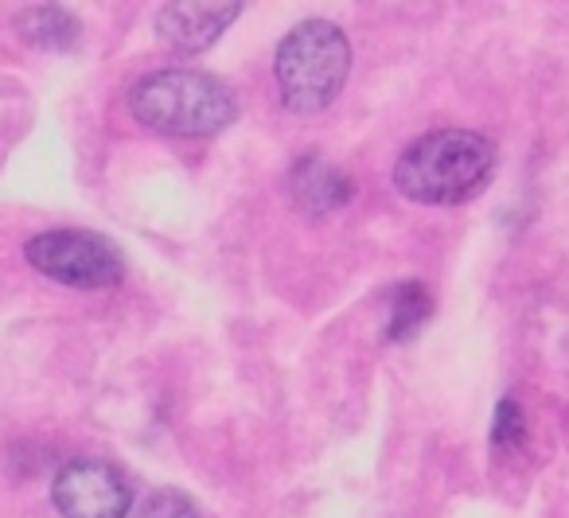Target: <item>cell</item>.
I'll return each mask as SVG.
<instances>
[{
  "label": "cell",
  "mask_w": 569,
  "mask_h": 518,
  "mask_svg": "<svg viewBox=\"0 0 569 518\" xmlns=\"http://www.w3.org/2000/svg\"><path fill=\"white\" fill-rule=\"evenodd\" d=\"M496 172V145L472 129H437L410 145L395 165V188L426 207L476 199Z\"/></svg>",
  "instance_id": "1"
},
{
  "label": "cell",
  "mask_w": 569,
  "mask_h": 518,
  "mask_svg": "<svg viewBox=\"0 0 569 518\" xmlns=\"http://www.w3.org/2000/svg\"><path fill=\"white\" fill-rule=\"evenodd\" d=\"M129 110L164 137H214L238 121V98L219 74L172 67L152 71L129 90Z\"/></svg>",
  "instance_id": "2"
},
{
  "label": "cell",
  "mask_w": 569,
  "mask_h": 518,
  "mask_svg": "<svg viewBox=\"0 0 569 518\" xmlns=\"http://www.w3.org/2000/svg\"><path fill=\"white\" fill-rule=\"evenodd\" d=\"M351 74V43L332 20H305L284 32L273 56V79L284 110L320 113L340 98Z\"/></svg>",
  "instance_id": "3"
},
{
  "label": "cell",
  "mask_w": 569,
  "mask_h": 518,
  "mask_svg": "<svg viewBox=\"0 0 569 518\" xmlns=\"http://www.w3.org/2000/svg\"><path fill=\"white\" fill-rule=\"evenodd\" d=\"M24 258L36 273L71 289H113L126 277L118 246L90 230H48L24 246Z\"/></svg>",
  "instance_id": "4"
},
{
  "label": "cell",
  "mask_w": 569,
  "mask_h": 518,
  "mask_svg": "<svg viewBox=\"0 0 569 518\" xmlns=\"http://www.w3.org/2000/svg\"><path fill=\"white\" fill-rule=\"evenodd\" d=\"M51 499L63 518H126L133 487L106 460H71L59 468Z\"/></svg>",
  "instance_id": "5"
},
{
  "label": "cell",
  "mask_w": 569,
  "mask_h": 518,
  "mask_svg": "<svg viewBox=\"0 0 569 518\" xmlns=\"http://www.w3.org/2000/svg\"><path fill=\"white\" fill-rule=\"evenodd\" d=\"M242 17V4H207V0H176L157 12V36L180 56H199L214 48L234 20Z\"/></svg>",
  "instance_id": "6"
},
{
  "label": "cell",
  "mask_w": 569,
  "mask_h": 518,
  "mask_svg": "<svg viewBox=\"0 0 569 518\" xmlns=\"http://www.w3.org/2000/svg\"><path fill=\"white\" fill-rule=\"evenodd\" d=\"M289 196L305 215H332L351 199V180L325 157H301L289 172Z\"/></svg>",
  "instance_id": "7"
},
{
  "label": "cell",
  "mask_w": 569,
  "mask_h": 518,
  "mask_svg": "<svg viewBox=\"0 0 569 518\" xmlns=\"http://www.w3.org/2000/svg\"><path fill=\"white\" fill-rule=\"evenodd\" d=\"M17 32L28 48H40V51H71V48H79V40H82L79 17L59 9V4H36V9H24L17 17Z\"/></svg>",
  "instance_id": "8"
},
{
  "label": "cell",
  "mask_w": 569,
  "mask_h": 518,
  "mask_svg": "<svg viewBox=\"0 0 569 518\" xmlns=\"http://www.w3.org/2000/svg\"><path fill=\"white\" fill-rule=\"evenodd\" d=\"M429 312H433V300H429V292L421 289L418 281H402L395 289V297H390L387 339H395V343H398V339H410L413 331L429 320Z\"/></svg>",
  "instance_id": "9"
},
{
  "label": "cell",
  "mask_w": 569,
  "mask_h": 518,
  "mask_svg": "<svg viewBox=\"0 0 569 518\" xmlns=\"http://www.w3.org/2000/svg\"><path fill=\"white\" fill-rule=\"evenodd\" d=\"M137 518H199L196 502L180 491H152L149 499L137 507Z\"/></svg>",
  "instance_id": "10"
},
{
  "label": "cell",
  "mask_w": 569,
  "mask_h": 518,
  "mask_svg": "<svg viewBox=\"0 0 569 518\" xmlns=\"http://www.w3.org/2000/svg\"><path fill=\"white\" fill-rule=\"evenodd\" d=\"M522 437H527V421H522L519 401L503 398L496 409V429H491V440H496L499 448H515V445H522Z\"/></svg>",
  "instance_id": "11"
}]
</instances>
